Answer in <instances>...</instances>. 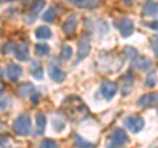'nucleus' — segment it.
I'll return each mask as SVG.
<instances>
[{"label": "nucleus", "instance_id": "obj_1", "mask_svg": "<svg viewBox=\"0 0 158 148\" xmlns=\"http://www.w3.org/2000/svg\"><path fill=\"white\" fill-rule=\"evenodd\" d=\"M62 110L65 115L73 122H81L88 116V108L81 98L75 95L67 97L62 103Z\"/></svg>", "mask_w": 158, "mask_h": 148}, {"label": "nucleus", "instance_id": "obj_2", "mask_svg": "<svg viewBox=\"0 0 158 148\" xmlns=\"http://www.w3.org/2000/svg\"><path fill=\"white\" fill-rule=\"evenodd\" d=\"M13 131L20 136H28L32 134V119L28 114H21L13 120Z\"/></svg>", "mask_w": 158, "mask_h": 148}, {"label": "nucleus", "instance_id": "obj_3", "mask_svg": "<svg viewBox=\"0 0 158 148\" xmlns=\"http://www.w3.org/2000/svg\"><path fill=\"white\" fill-rule=\"evenodd\" d=\"M124 126L127 130H129L133 134H137L145 127V120L138 115H129L124 119Z\"/></svg>", "mask_w": 158, "mask_h": 148}, {"label": "nucleus", "instance_id": "obj_4", "mask_svg": "<svg viewBox=\"0 0 158 148\" xmlns=\"http://www.w3.org/2000/svg\"><path fill=\"white\" fill-rule=\"evenodd\" d=\"M129 137H128L127 132L123 128H116L112 131V134L110 135V146L111 147H123L128 144Z\"/></svg>", "mask_w": 158, "mask_h": 148}, {"label": "nucleus", "instance_id": "obj_5", "mask_svg": "<svg viewBox=\"0 0 158 148\" xmlns=\"http://www.w3.org/2000/svg\"><path fill=\"white\" fill-rule=\"evenodd\" d=\"M115 27L117 28V31L120 32V34L123 37H129L133 33V31H135V23L128 17H123V19L116 20Z\"/></svg>", "mask_w": 158, "mask_h": 148}, {"label": "nucleus", "instance_id": "obj_6", "mask_svg": "<svg viewBox=\"0 0 158 148\" xmlns=\"http://www.w3.org/2000/svg\"><path fill=\"white\" fill-rule=\"evenodd\" d=\"M48 73H49V77H50L54 82H58L59 83V82H63V81L66 80V73L58 66V63L54 61V60L49 62Z\"/></svg>", "mask_w": 158, "mask_h": 148}, {"label": "nucleus", "instance_id": "obj_7", "mask_svg": "<svg viewBox=\"0 0 158 148\" xmlns=\"http://www.w3.org/2000/svg\"><path fill=\"white\" fill-rule=\"evenodd\" d=\"M11 52L19 61H25L29 58V49L27 44H11Z\"/></svg>", "mask_w": 158, "mask_h": 148}, {"label": "nucleus", "instance_id": "obj_8", "mask_svg": "<svg viewBox=\"0 0 158 148\" xmlns=\"http://www.w3.org/2000/svg\"><path fill=\"white\" fill-rule=\"evenodd\" d=\"M117 93V85L115 82H111V81H104L100 86V94L102 97L107 101H111L115 94Z\"/></svg>", "mask_w": 158, "mask_h": 148}, {"label": "nucleus", "instance_id": "obj_9", "mask_svg": "<svg viewBox=\"0 0 158 148\" xmlns=\"http://www.w3.org/2000/svg\"><path fill=\"white\" fill-rule=\"evenodd\" d=\"M77 27H78V16L75 13H71V15H69L65 23L62 24V31L67 36H71V34L75 33Z\"/></svg>", "mask_w": 158, "mask_h": 148}, {"label": "nucleus", "instance_id": "obj_10", "mask_svg": "<svg viewBox=\"0 0 158 148\" xmlns=\"http://www.w3.org/2000/svg\"><path fill=\"white\" fill-rule=\"evenodd\" d=\"M137 106L140 107H152L158 105V93H148V94L141 95L137 99Z\"/></svg>", "mask_w": 158, "mask_h": 148}, {"label": "nucleus", "instance_id": "obj_11", "mask_svg": "<svg viewBox=\"0 0 158 148\" xmlns=\"http://www.w3.org/2000/svg\"><path fill=\"white\" fill-rule=\"evenodd\" d=\"M45 7V0H33L32 6L29 7V11H28V16H27V20L29 24H32L36 17L38 16V13L41 12V9Z\"/></svg>", "mask_w": 158, "mask_h": 148}, {"label": "nucleus", "instance_id": "obj_12", "mask_svg": "<svg viewBox=\"0 0 158 148\" xmlns=\"http://www.w3.org/2000/svg\"><path fill=\"white\" fill-rule=\"evenodd\" d=\"M6 74L12 82H17L20 80V77L23 76V67L20 66L19 63L9 62L6 69Z\"/></svg>", "mask_w": 158, "mask_h": 148}, {"label": "nucleus", "instance_id": "obj_13", "mask_svg": "<svg viewBox=\"0 0 158 148\" xmlns=\"http://www.w3.org/2000/svg\"><path fill=\"white\" fill-rule=\"evenodd\" d=\"M90 50H91V42L88 38H82L79 41V45H78V56H77V62H81L82 60L90 54Z\"/></svg>", "mask_w": 158, "mask_h": 148}, {"label": "nucleus", "instance_id": "obj_14", "mask_svg": "<svg viewBox=\"0 0 158 148\" xmlns=\"http://www.w3.org/2000/svg\"><path fill=\"white\" fill-rule=\"evenodd\" d=\"M121 93L124 97H128L129 93L132 91V86H133V74L132 72H127L124 76L121 77Z\"/></svg>", "mask_w": 158, "mask_h": 148}, {"label": "nucleus", "instance_id": "obj_15", "mask_svg": "<svg viewBox=\"0 0 158 148\" xmlns=\"http://www.w3.org/2000/svg\"><path fill=\"white\" fill-rule=\"evenodd\" d=\"M29 72H31L32 77L36 78V80H38V81L44 80V69H42V65L40 61L34 60L29 63Z\"/></svg>", "mask_w": 158, "mask_h": 148}, {"label": "nucleus", "instance_id": "obj_16", "mask_svg": "<svg viewBox=\"0 0 158 148\" xmlns=\"http://www.w3.org/2000/svg\"><path fill=\"white\" fill-rule=\"evenodd\" d=\"M34 93H36V87H34V85L31 82H25L19 86V95L23 98L32 97V95H34Z\"/></svg>", "mask_w": 158, "mask_h": 148}, {"label": "nucleus", "instance_id": "obj_17", "mask_svg": "<svg viewBox=\"0 0 158 148\" xmlns=\"http://www.w3.org/2000/svg\"><path fill=\"white\" fill-rule=\"evenodd\" d=\"M34 36H36V38H38V40H48V38H50L53 36V33L49 27L40 25L36 28V31H34Z\"/></svg>", "mask_w": 158, "mask_h": 148}, {"label": "nucleus", "instance_id": "obj_18", "mask_svg": "<svg viewBox=\"0 0 158 148\" xmlns=\"http://www.w3.org/2000/svg\"><path fill=\"white\" fill-rule=\"evenodd\" d=\"M67 2L71 3L73 6H75L77 8H86V9L95 8L98 6V0H67Z\"/></svg>", "mask_w": 158, "mask_h": 148}, {"label": "nucleus", "instance_id": "obj_19", "mask_svg": "<svg viewBox=\"0 0 158 148\" xmlns=\"http://www.w3.org/2000/svg\"><path fill=\"white\" fill-rule=\"evenodd\" d=\"M46 128V116L42 112H37L36 114V134L42 135Z\"/></svg>", "mask_w": 158, "mask_h": 148}, {"label": "nucleus", "instance_id": "obj_20", "mask_svg": "<svg viewBox=\"0 0 158 148\" xmlns=\"http://www.w3.org/2000/svg\"><path fill=\"white\" fill-rule=\"evenodd\" d=\"M133 66L140 69V70H148L150 66H152V61L150 58L148 57H137L136 60H133Z\"/></svg>", "mask_w": 158, "mask_h": 148}, {"label": "nucleus", "instance_id": "obj_21", "mask_svg": "<svg viewBox=\"0 0 158 148\" xmlns=\"http://www.w3.org/2000/svg\"><path fill=\"white\" fill-rule=\"evenodd\" d=\"M142 15L146 17H153V19H158V3H150L144 8Z\"/></svg>", "mask_w": 158, "mask_h": 148}, {"label": "nucleus", "instance_id": "obj_22", "mask_svg": "<svg viewBox=\"0 0 158 148\" xmlns=\"http://www.w3.org/2000/svg\"><path fill=\"white\" fill-rule=\"evenodd\" d=\"M74 146L75 147H83V148H90V147H92V143H90L86 139H83L81 135H75V137H74Z\"/></svg>", "mask_w": 158, "mask_h": 148}, {"label": "nucleus", "instance_id": "obj_23", "mask_svg": "<svg viewBox=\"0 0 158 148\" xmlns=\"http://www.w3.org/2000/svg\"><path fill=\"white\" fill-rule=\"evenodd\" d=\"M54 19H56V9L53 7H49L45 11V13L42 15V20L46 23H53Z\"/></svg>", "mask_w": 158, "mask_h": 148}, {"label": "nucleus", "instance_id": "obj_24", "mask_svg": "<svg viewBox=\"0 0 158 148\" xmlns=\"http://www.w3.org/2000/svg\"><path fill=\"white\" fill-rule=\"evenodd\" d=\"M61 57L65 61H69L73 57V48L70 45H63L61 49Z\"/></svg>", "mask_w": 158, "mask_h": 148}, {"label": "nucleus", "instance_id": "obj_25", "mask_svg": "<svg viewBox=\"0 0 158 148\" xmlns=\"http://www.w3.org/2000/svg\"><path fill=\"white\" fill-rule=\"evenodd\" d=\"M123 52H124V54L125 56L129 58L131 61H133V60H136V58L138 57V53H137V50L135 48H132V46H124V49H123Z\"/></svg>", "mask_w": 158, "mask_h": 148}, {"label": "nucleus", "instance_id": "obj_26", "mask_svg": "<svg viewBox=\"0 0 158 148\" xmlns=\"http://www.w3.org/2000/svg\"><path fill=\"white\" fill-rule=\"evenodd\" d=\"M36 52L40 56H48L49 52H50V48H49V45H46V44H37Z\"/></svg>", "mask_w": 158, "mask_h": 148}, {"label": "nucleus", "instance_id": "obj_27", "mask_svg": "<svg viewBox=\"0 0 158 148\" xmlns=\"http://www.w3.org/2000/svg\"><path fill=\"white\" fill-rule=\"evenodd\" d=\"M145 85L148 87H154L157 85V76H156L154 72L148 74V77H146V80H145Z\"/></svg>", "mask_w": 158, "mask_h": 148}, {"label": "nucleus", "instance_id": "obj_28", "mask_svg": "<svg viewBox=\"0 0 158 148\" xmlns=\"http://www.w3.org/2000/svg\"><path fill=\"white\" fill-rule=\"evenodd\" d=\"M53 128H54V130H56L57 132H62V131L66 128V126H65V123H63L61 119H59V118L56 116V118L53 119Z\"/></svg>", "mask_w": 158, "mask_h": 148}, {"label": "nucleus", "instance_id": "obj_29", "mask_svg": "<svg viewBox=\"0 0 158 148\" xmlns=\"http://www.w3.org/2000/svg\"><path fill=\"white\" fill-rule=\"evenodd\" d=\"M40 147H42V148H46V147H49V148H56L57 147V143L54 141L53 139H42L41 140V143H40Z\"/></svg>", "mask_w": 158, "mask_h": 148}, {"label": "nucleus", "instance_id": "obj_30", "mask_svg": "<svg viewBox=\"0 0 158 148\" xmlns=\"http://www.w3.org/2000/svg\"><path fill=\"white\" fill-rule=\"evenodd\" d=\"M152 49H153V52H154V56L158 57V34H154V36L152 37Z\"/></svg>", "mask_w": 158, "mask_h": 148}, {"label": "nucleus", "instance_id": "obj_31", "mask_svg": "<svg viewBox=\"0 0 158 148\" xmlns=\"http://www.w3.org/2000/svg\"><path fill=\"white\" fill-rule=\"evenodd\" d=\"M9 103H11V99H9V98H2V99H0V111L6 110V108L9 106Z\"/></svg>", "mask_w": 158, "mask_h": 148}, {"label": "nucleus", "instance_id": "obj_32", "mask_svg": "<svg viewBox=\"0 0 158 148\" xmlns=\"http://www.w3.org/2000/svg\"><path fill=\"white\" fill-rule=\"evenodd\" d=\"M152 29H156V31H158V20H156V21H153V23H149L148 24Z\"/></svg>", "mask_w": 158, "mask_h": 148}, {"label": "nucleus", "instance_id": "obj_33", "mask_svg": "<svg viewBox=\"0 0 158 148\" xmlns=\"http://www.w3.org/2000/svg\"><path fill=\"white\" fill-rule=\"evenodd\" d=\"M7 144H8V140L7 139H3V140L0 139V146H7Z\"/></svg>", "mask_w": 158, "mask_h": 148}, {"label": "nucleus", "instance_id": "obj_34", "mask_svg": "<svg viewBox=\"0 0 158 148\" xmlns=\"http://www.w3.org/2000/svg\"><path fill=\"white\" fill-rule=\"evenodd\" d=\"M4 93V89H3V86H2V83H0V95H2Z\"/></svg>", "mask_w": 158, "mask_h": 148}, {"label": "nucleus", "instance_id": "obj_35", "mask_svg": "<svg viewBox=\"0 0 158 148\" xmlns=\"http://www.w3.org/2000/svg\"><path fill=\"white\" fill-rule=\"evenodd\" d=\"M124 2H125V3L128 4V3H131V2H132V0H124Z\"/></svg>", "mask_w": 158, "mask_h": 148}, {"label": "nucleus", "instance_id": "obj_36", "mask_svg": "<svg viewBox=\"0 0 158 148\" xmlns=\"http://www.w3.org/2000/svg\"><path fill=\"white\" fill-rule=\"evenodd\" d=\"M3 76V70H2V69H0V77H2Z\"/></svg>", "mask_w": 158, "mask_h": 148}, {"label": "nucleus", "instance_id": "obj_37", "mask_svg": "<svg viewBox=\"0 0 158 148\" xmlns=\"http://www.w3.org/2000/svg\"><path fill=\"white\" fill-rule=\"evenodd\" d=\"M2 127H3V124H2V122H0V130H2Z\"/></svg>", "mask_w": 158, "mask_h": 148}]
</instances>
